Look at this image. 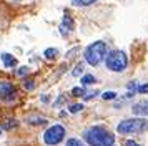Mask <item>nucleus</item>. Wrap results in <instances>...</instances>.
<instances>
[{
    "label": "nucleus",
    "mask_w": 148,
    "mask_h": 146,
    "mask_svg": "<svg viewBox=\"0 0 148 146\" xmlns=\"http://www.w3.org/2000/svg\"><path fill=\"white\" fill-rule=\"evenodd\" d=\"M82 138L90 146H113L115 143V136L101 126H92V128L85 130Z\"/></svg>",
    "instance_id": "1"
},
{
    "label": "nucleus",
    "mask_w": 148,
    "mask_h": 146,
    "mask_svg": "<svg viewBox=\"0 0 148 146\" xmlns=\"http://www.w3.org/2000/svg\"><path fill=\"white\" fill-rule=\"evenodd\" d=\"M105 57H107V43L105 42H93L85 50V61L92 66L100 65Z\"/></svg>",
    "instance_id": "2"
},
{
    "label": "nucleus",
    "mask_w": 148,
    "mask_h": 146,
    "mask_svg": "<svg viewBox=\"0 0 148 146\" xmlns=\"http://www.w3.org/2000/svg\"><path fill=\"white\" fill-rule=\"evenodd\" d=\"M148 130V121L145 118H130L123 119L116 125V131L120 134H132V133H143Z\"/></svg>",
    "instance_id": "3"
},
{
    "label": "nucleus",
    "mask_w": 148,
    "mask_h": 146,
    "mask_svg": "<svg viewBox=\"0 0 148 146\" xmlns=\"http://www.w3.org/2000/svg\"><path fill=\"white\" fill-rule=\"evenodd\" d=\"M105 65L110 72H116L120 73L123 72L128 65V58L125 52H121V50H113V52L107 53V57H105Z\"/></svg>",
    "instance_id": "4"
},
{
    "label": "nucleus",
    "mask_w": 148,
    "mask_h": 146,
    "mask_svg": "<svg viewBox=\"0 0 148 146\" xmlns=\"http://www.w3.org/2000/svg\"><path fill=\"white\" fill-rule=\"evenodd\" d=\"M63 138H65V128L62 125L50 126L47 131L43 133V141L47 145H58Z\"/></svg>",
    "instance_id": "5"
},
{
    "label": "nucleus",
    "mask_w": 148,
    "mask_h": 146,
    "mask_svg": "<svg viewBox=\"0 0 148 146\" xmlns=\"http://www.w3.org/2000/svg\"><path fill=\"white\" fill-rule=\"evenodd\" d=\"M132 113L136 116H148V100L138 101L132 106Z\"/></svg>",
    "instance_id": "6"
},
{
    "label": "nucleus",
    "mask_w": 148,
    "mask_h": 146,
    "mask_svg": "<svg viewBox=\"0 0 148 146\" xmlns=\"http://www.w3.org/2000/svg\"><path fill=\"white\" fill-rule=\"evenodd\" d=\"M12 95L15 96V90H14V85L10 81H0V96L7 100H12Z\"/></svg>",
    "instance_id": "7"
},
{
    "label": "nucleus",
    "mask_w": 148,
    "mask_h": 146,
    "mask_svg": "<svg viewBox=\"0 0 148 146\" xmlns=\"http://www.w3.org/2000/svg\"><path fill=\"white\" fill-rule=\"evenodd\" d=\"M73 20H72V17L70 15H65L63 18H62V25H60V33L62 35H68V33L73 30Z\"/></svg>",
    "instance_id": "8"
},
{
    "label": "nucleus",
    "mask_w": 148,
    "mask_h": 146,
    "mask_svg": "<svg viewBox=\"0 0 148 146\" xmlns=\"http://www.w3.org/2000/svg\"><path fill=\"white\" fill-rule=\"evenodd\" d=\"M2 61H3V65L7 66V68H12V66H15V63H17L15 57L10 55V53H2Z\"/></svg>",
    "instance_id": "9"
},
{
    "label": "nucleus",
    "mask_w": 148,
    "mask_h": 146,
    "mask_svg": "<svg viewBox=\"0 0 148 146\" xmlns=\"http://www.w3.org/2000/svg\"><path fill=\"white\" fill-rule=\"evenodd\" d=\"M27 123H30V125H45V123H47V119L43 118V116L28 115V116H27Z\"/></svg>",
    "instance_id": "10"
},
{
    "label": "nucleus",
    "mask_w": 148,
    "mask_h": 146,
    "mask_svg": "<svg viewBox=\"0 0 148 146\" xmlns=\"http://www.w3.org/2000/svg\"><path fill=\"white\" fill-rule=\"evenodd\" d=\"M43 55H45L47 60H55L57 55H58V50H57V48H47V50L43 52Z\"/></svg>",
    "instance_id": "11"
},
{
    "label": "nucleus",
    "mask_w": 148,
    "mask_h": 146,
    "mask_svg": "<svg viewBox=\"0 0 148 146\" xmlns=\"http://www.w3.org/2000/svg\"><path fill=\"white\" fill-rule=\"evenodd\" d=\"M15 126H17V119H12V118L5 119V121L2 123V128H5V130H12Z\"/></svg>",
    "instance_id": "12"
},
{
    "label": "nucleus",
    "mask_w": 148,
    "mask_h": 146,
    "mask_svg": "<svg viewBox=\"0 0 148 146\" xmlns=\"http://www.w3.org/2000/svg\"><path fill=\"white\" fill-rule=\"evenodd\" d=\"M93 2H97V0H72V3L77 7H88V5H92Z\"/></svg>",
    "instance_id": "13"
},
{
    "label": "nucleus",
    "mask_w": 148,
    "mask_h": 146,
    "mask_svg": "<svg viewBox=\"0 0 148 146\" xmlns=\"http://www.w3.org/2000/svg\"><path fill=\"white\" fill-rule=\"evenodd\" d=\"M80 81L82 85H92V83H95V76L93 75H83Z\"/></svg>",
    "instance_id": "14"
},
{
    "label": "nucleus",
    "mask_w": 148,
    "mask_h": 146,
    "mask_svg": "<svg viewBox=\"0 0 148 146\" xmlns=\"http://www.w3.org/2000/svg\"><path fill=\"white\" fill-rule=\"evenodd\" d=\"M82 73H83V63H78V65L72 70V75H73V76H80Z\"/></svg>",
    "instance_id": "15"
},
{
    "label": "nucleus",
    "mask_w": 148,
    "mask_h": 146,
    "mask_svg": "<svg viewBox=\"0 0 148 146\" xmlns=\"http://www.w3.org/2000/svg\"><path fill=\"white\" fill-rule=\"evenodd\" d=\"M65 146H85L83 143H82L80 139H77V138H72V139H68L67 141V145Z\"/></svg>",
    "instance_id": "16"
},
{
    "label": "nucleus",
    "mask_w": 148,
    "mask_h": 146,
    "mask_svg": "<svg viewBox=\"0 0 148 146\" xmlns=\"http://www.w3.org/2000/svg\"><path fill=\"white\" fill-rule=\"evenodd\" d=\"M83 110V105H80V103H75V105H72L70 108H68V111L70 113H78Z\"/></svg>",
    "instance_id": "17"
},
{
    "label": "nucleus",
    "mask_w": 148,
    "mask_h": 146,
    "mask_svg": "<svg viewBox=\"0 0 148 146\" xmlns=\"http://www.w3.org/2000/svg\"><path fill=\"white\" fill-rule=\"evenodd\" d=\"M101 98L103 100H115L116 98V93L115 91H105V93H101Z\"/></svg>",
    "instance_id": "18"
},
{
    "label": "nucleus",
    "mask_w": 148,
    "mask_h": 146,
    "mask_svg": "<svg viewBox=\"0 0 148 146\" xmlns=\"http://www.w3.org/2000/svg\"><path fill=\"white\" fill-rule=\"evenodd\" d=\"M72 93H73V96H85V90L83 88H73Z\"/></svg>",
    "instance_id": "19"
},
{
    "label": "nucleus",
    "mask_w": 148,
    "mask_h": 146,
    "mask_svg": "<svg viewBox=\"0 0 148 146\" xmlns=\"http://www.w3.org/2000/svg\"><path fill=\"white\" fill-rule=\"evenodd\" d=\"M28 73V66H20L18 70H17V75L18 76H23V75H27Z\"/></svg>",
    "instance_id": "20"
},
{
    "label": "nucleus",
    "mask_w": 148,
    "mask_h": 146,
    "mask_svg": "<svg viewBox=\"0 0 148 146\" xmlns=\"http://www.w3.org/2000/svg\"><path fill=\"white\" fill-rule=\"evenodd\" d=\"M65 100H67V96H65V95H62V96H58V100H57V101L53 103V106H55V108H58V106H60L62 103H63V101H65Z\"/></svg>",
    "instance_id": "21"
},
{
    "label": "nucleus",
    "mask_w": 148,
    "mask_h": 146,
    "mask_svg": "<svg viewBox=\"0 0 148 146\" xmlns=\"http://www.w3.org/2000/svg\"><path fill=\"white\" fill-rule=\"evenodd\" d=\"M136 91H138V93H148V83H147V85H138Z\"/></svg>",
    "instance_id": "22"
},
{
    "label": "nucleus",
    "mask_w": 148,
    "mask_h": 146,
    "mask_svg": "<svg viewBox=\"0 0 148 146\" xmlns=\"http://www.w3.org/2000/svg\"><path fill=\"white\" fill-rule=\"evenodd\" d=\"M23 86H25V90H28V91H30V90H34V88H35L34 81H25V83H23Z\"/></svg>",
    "instance_id": "23"
},
{
    "label": "nucleus",
    "mask_w": 148,
    "mask_h": 146,
    "mask_svg": "<svg viewBox=\"0 0 148 146\" xmlns=\"http://www.w3.org/2000/svg\"><path fill=\"white\" fill-rule=\"evenodd\" d=\"M97 95H98V91H90V93H85L83 100H90V98H93V96H97Z\"/></svg>",
    "instance_id": "24"
},
{
    "label": "nucleus",
    "mask_w": 148,
    "mask_h": 146,
    "mask_svg": "<svg viewBox=\"0 0 148 146\" xmlns=\"http://www.w3.org/2000/svg\"><path fill=\"white\" fill-rule=\"evenodd\" d=\"M136 88H138V86H136V83H135V81H130V83H128V90H130L132 93H135V90H136Z\"/></svg>",
    "instance_id": "25"
},
{
    "label": "nucleus",
    "mask_w": 148,
    "mask_h": 146,
    "mask_svg": "<svg viewBox=\"0 0 148 146\" xmlns=\"http://www.w3.org/2000/svg\"><path fill=\"white\" fill-rule=\"evenodd\" d=\"M125 146H140V145H136L135 141H132V139H128L127 143H125Z\"/></svg>",
    "instance_id": "26"
},
{
    "label": "nucleus",
    "mask_w": 148,
    "mask_h": 146,
    "mask_svg": "<svg viewBox=\"0 0 148 146\" xmlns=\"http://www.w3.org/2000/svg\"><path fill=\"white\" fill-rule=\"evenodd\" d=\"M42 101H43V103H48V101H50V96H48V95H43V96H42Z\"/></svg>",
    "instance_id": "27"
},
{
    "label": "nucleus",
    "mask_w": 148,
    "mask_h": 146,
    "mask_svg": "<svg viewBox=\"0 0 148 146\" xmlns=\"http://www.w3.org/2000/svg\"><path fill=\"white\" fill-rule=\"evenodd\" d=\"M0 134H2V133H0Z\"/></svg>",
    "instance_id": "28"
}]
</instances>
